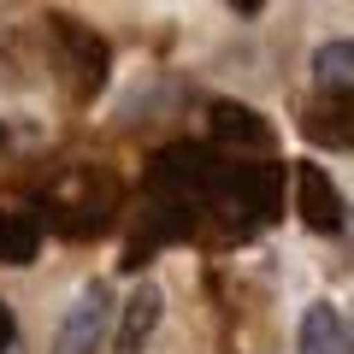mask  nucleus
I'll return each instance as SVG.
<instances>
[{
  "instance_id": "obj_1",
  "label": "nucleus",
  "mask_w": 354,
  "mask_h": 354,
  "mask_svg": "<svg viewBox=\"0 0 354 354\" xmlns=\"http://www.w3.org/2000/svg\"><path fill=\"white\" fill-rule=\"evenodd\" d=\"M225 177H230V165L218 160V153L195 148V142H171V148L153 153V165H148V195L165 213L195 218V213H207V207L225 201Z\"/></svg>"
},
{
  "instance_id": "obj_2",
  "label": "nucleus",
  "mask_w": 354,
  "mask_h": 354,
  "mask_svg": "<svg viewBox=\"0 0 354 354\" xmlns=\"http://www.w3.org/2000/svg\"><path fill=\"white\" fill-rule=\"evenodd\" d=\"M225 201L242 207L248 218H278L283 213V165H230Z\"/></svg>"
},
{
  "instance_id": "obj_3",
  "label": "nucleus",
  "mask_w": 354,
  "mask_h": 354,
  "mask_svg": "<svg viewBox=\"0 0 354 354\" xmlns=\"http://www.w3.org/2000/svg\"><path fill=\"white\" fill-rule=\"evenodd\" d=\"M106 313H113V307H106V283H88V290L77 295V307H71V319H65L53 354H95L101 337H106Z\"/></svg>"
},
{
  "instance_id": "obj_4",
  "label": "nucleus",
  "mask_w": 354,
  "mask_h": 354,
  "mask_svg": "<svg viewBox=\"0 0 354 354\" xmlns=\"http://www.w3.org/2000/svg\"><path fill=\"white\" fill-rule=\"evenodd\" d=\"M295 213H301L313 230H337L342 225V189L330 183V171L295 165Z\"/></svg>"
},
{
  "instance_id": "obj_5",
  "label": "nucleus",
  "mask_w": 354,
  "mask_h": 354,
  "mask_svg": "<svg viewBox=\"0 0 354 354\" xmlns=\"http://www.w3.org/2000/svg\"><path fill=\"white\" fill-rule=\"evenodd\" d=\"M301 130L319 142V148H354V95H319L301 113Z\"/></svg>"
},
{
  "instance_id": "obj_6",
  "label": "nucleus",
  "mask_w": 354,
  "mask_h": 354,
  "mask_svg": "<svg viewBox=\"0 0 354 354\" xmlns=\"http://www.w3.org/2000/svg\"><path fill=\"white\" fill-rule=\"evenodd\" d=\"M301 354H354V325L330 301L307 307V319H301Z\"/></svg>"
},
{
  "instance_id": "obj_7",
  "label": "nucleus",
  "mask_w": 354,
  "mask_h": 354,
  "mask_svg": "<svg viewBox=\"0 0 354 354\" xmlns=\"http://www.w3.org/2000/svg\"><path fill=\"white\" fill-rule=\"evenodd\" d=\"M213 136L230 142V148H272V124H266L254 106H236V101L213 106Z\"/></svg>"
},
{
  "instance_id": "obj_8",
  "label": "nucleus",
  "mask_w": 354,
  "mask_h": 354,
  "mask_svg": "<svg viewBox=\"0 0 354 354\" xmlns=\"http://www.w3.org/2000/svg\"><path fill=\"white\" fill-rule=\"evenodd\" d=\"M53 30H59V41L71 48L77 83H83V88H101V83H106V41H101V36H88V30H77L71 18H53Z\"/></svg>"
},
{
  "instance_id": "obj_9",
  "label": "nucleus",
  "mask_w": 354,
  "mask_h": 354,
  "mask_svg": "<svg viewBox=\"0 0 354 354\" xmlns=\"http://www.w3.org/2000/svg\"><path fill=\"white\" fill-rule=\"evenodd\" d=\"M41 248V218L18 213V207H0V266H30Z\"/></svg>"
},
{
  "instance_id": "obj_10",
  "label": "nucleus",
  "mask_w": 354,
  "mask_h": 354,
  "mask_svg": "<svg viewBox=\"0 0 354 354\" xmlns=\"http://www.w3.org/2000/svg\"><path fill=\"white\" fill-rule=\"evenodd\" d=\"M160 290H153V283H142L136 295H130L124 301V325H118V348L124 354H142V342L153 337V325H160Z\"/></svg>"
},
{
  "instance_id": "obj_11",
  "label": "nucleus",
  "mask_w": 354,
  "mask_h": 354,
  "mask_svg": "<svg viewBox=\"0 0 354 354\" xmlns=\"http://www.w3.org/2000/svg\"><path fill=\"white\" fill-rule=\"evenodd\" d=\"M313 71L325 95H354V41H325L313 53Z\"/></svg>"
},
{
  "instance_id": "obj_12",
  "label": "nucleus",
  "mask_w": 354,
  "mask_h": 354,
  "mask_svg": "<svg viewBox=\"0 0 354 354\" xmlns=\"http://www.w3.org/2000/svg\"><path fill=\"white\" fill-rule=\"evenodd\" d=\"M12 307H6V301H0V354H6V348H12Z\"/></svg>"
},
{
  "instance_id": "obj_13",
  "label": "nucleus",
  "mask_w": 354,
  "mask_h": 354,
  "mask_svg": "<svg viewBox=\"0 0 354 354\" xmlns=\"http://www.w3.org/2000/svg\"><path fill=\"white\" fill-rule=\"evenodd\" d=\"M0 142H6V130H0Z\"/></svg>"
}]
</instances>
